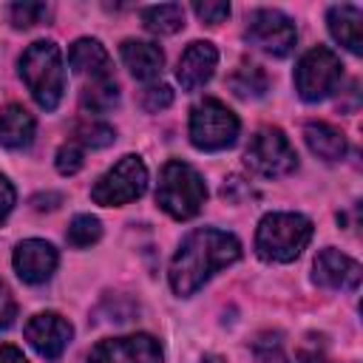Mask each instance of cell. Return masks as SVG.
<instances>
[{
  "mask_svg": "<svg viewBox=\"0 0 363 363\" xmlns=\"http://www.w3.org/2000/svg\"><path fill=\"white\" fill-rule=\"evenodd\" d=\"M238 255H241V244L235 235L224 230H213V227L193 230L170 261L167 275H170L173 292L182 298L193 295L213 272L238 261Z\"/></svg>",
  "mask_w": 363,
  "mask_h": 363,
  "instance_id": "cell-1",
  "label": "cell"
},
{
  "mask_svg": "<svg viewBox=\"0 0 363 363\" xmlns=\"http://www.w3.org/2000/svg\"><path fill=\"white\" fill-rule=\"evenodd\" d=\"M20 77L28 85V91L40 108L54 111L60 105L62 91H65V71H62L60 48L51 40H37L23 51Z\"/></svg>",
  "mask_w": 363,
  "mask_h": 363,
  "instance_id": "cell-2",
  "label": "cell"
},
{
  "mask_svg": "<svg viewBox=\"0 0 363 363\" xmlns=\"http://www.w3.org/2000/svg\"><path fill=\"white\" fill-rule=\"evenodd\" d=\"M312 241V221L301 213H269L255 230V250L264 261H295Z\"/></svg>",
  "mask_w": 363,
  "mask_h": 363,
  "instance_id": "cell-3",
  "label": "cell"
},
{
  "mask_svg": "<svg viewBox=\"0 0 363 363\" xmlns=\"http://www.w3.org/2000/svg\"><path fill=\"white\" fill-rule=\"evenodd\" d=\"M204 199H207V184L199 176V170H193L187 162L170 159L162 167L159 187H156V204L167 216H173L179 221L193 218L201 210Z\"/></svg>",
  "mask_w": 363,
  "mask_h": 363,
  "instance_id": "cell-4",
  "label": "cell"
},
{
  "mask_svg": "<svg viewBox=\"0 0 363 363\" xmlns=\"http://www.w3.org/2000/svg\"><path fill=\"white\" fill-rule=\"evenodd\" d=\"M340 79H343V62L326 45H315L312 51H306L295 68V88L306 102H320L332 96Z\"/></svg>",
  "mask_w": 363,
  "mask_h": 363,
  "instance_id": "cell-5",
  "label": "cell"
},
{
  "mask_svg": "<svg viewBox=\"0 0 363 363\" xmlns=\"http://www.w3.org/2000/svg\"><path fill=\"white\" fill-rule=\"evenodd\" d=\"M238 116L218 99H204L190 111V142L199 150H224L238 139Z\"/></svg>",
  "mask_w": 363,
  "mask_h": 363,
  "instance_id": "cell-6",
  "label": "cell"
},
{
  "mask_svg": "<svg viewBox=\"0 0 363 363\" xmlns=\"http://www.w3.org/2000/svg\"><path fill=\"white\" fill-rule=\"evenodd\" d=\"M244 164L255 176L278 179V176H286L298 167V153L281 128H261L247 145Z\"/></svg>",
  "mask_w": 363,
  "mask_h": 363,
  "instance_id": "cell-7",
  "label": "cell"
},
{
  "mask_svg": "<svg viewBox=\"0 0 363 363\" xmlns=\"http://www.w3.org/2000/svg\"><path fill=\"white\" fill-rule=\"evenodd\" d=\"M145 187H147V167L142 164L139 156L128 153L105 176L96 179V184L91 187V199L102 207H116L139 199Z\"/></svg>",
  "mask_w": 363,
  "mask_h": 363,
  "instance_id": "cell-8",
  "label": "cell"
},
{
  "mask_svg": "<svg viewBox=\"0 0 363 363\" xmlns=\"http://www.w3.org/2000/svg\"><path fill=\"white\" fill-rule=\"evenodd\" d=\"M247 43H252L255 48L272 54V57H286L295 48L298 31L295 23L278 11V9H255L247 17V31H244Z\"/></svg>",
  "mask_w": 363,
  "mask_h": 363,
  "instance_id": "cell-9",
  "label": "cell"
},
{
  "mask_svg": "<svg viewBox=\"0 0 363 363\" xmlns=\"http://www.w3.org/2000/svg\"><path fill=\"white\" fill-rule=\"evenodd\" d=\"M88 363H162V346L153 335L108 337L88 352Z\"/></svg>",
  "mask_w": 363,
  "mask_h": 363,
  "instance_id": "cell-10",
  "label": "cell"
},
{
  "mask_svg": "<svg viewBox=\"0 0 363 363\" xmlns=\"http://www.w3.org/2000/svg\"><path fill=\"white\" fill-rule=\"evenodd\" d=\"M74 337L71 323L57 312H40L26 323V340L45 360H60Z\"/></svg>",
  "mask_w": 363,
  "mask_h": 363,
  "instance_id": "cell-11",
  "label": "cell"
},
{
  "mask_svg": "<svg viewBox=\"0 0 363 363\" xmlns=\"http://www.w3.org/2000/svg\"><path fill=\"white\" fill-rule=\"evenodd\" d=\"M57 250L43 238H28L14 250V269L26 284H43L57 269Z\"/></svg>",
  "mask_w": 363,
  "mask_h": 363,
  "instance_id": "cell-12",
  "label": "cell"
},
{
  "mask_svg": "<svg viewBox=\"0 0 363 363\" xmlns=\"http://www.w3.org/2000/svg\"><path fill=\"white\" fill-rule=\"evenodd\" d=\"M315 281L329 289H354L360 284V264L340 250H320L315 258Z\"/></svg>",
  "mask_w": 363,
  "mask_h": 363,
  "instance_id": "cell-13",
  "label": "cell"
},
{
  "mask_svg": "<svg viewBox=\"0 0 363 363\" xmlns=\"http://www.w3.org/2000/svg\"><path fill=\"white\" fill-rule=\"evenodd\" d=\"M216 62H218V51L213 43H190L179 60V68H176V77L182 82L184 91H196L201 88L213 71H216Z\"/></svg>",
  "mask_w": 363,
  "mask_h": 363,
  "instance_id": "cell-14",
  "label": "cell"
},
{
  "mask_svg": "<svg viewBox=\"0 0 363 363\" xmlns=\"http://www.w3.org/2000/svg\"><path fill=\"white\" fill-rule=\"evenodd\" d=\"M68 62H71V68H74L79 77H85L88 82L111 79V57H108V51H105L96 40H88V37L77 40V43L71 45V51H68Z\"/></svg>",
  "mask_w": 363,
  "mask_h": 363,
  "instance_id": "cell-15",
  "label": "cell"
},
{
  "mask_svg": "<svg viewBox=\"0 0 363 363\" xmlns=\"http://www.w3.org/2000/svg\"><path fill=\"white\" fill-rule=\"evenodd\" d=\"M329 31L332 37L349 48L352 54H360L363 51V11L352 3H343V6H332L329 9Z\"/></svg>",
  "mask_w": 363,
  "mask_h": 363,
  "instance_id": "cell-16",
  "label": "cell"
},
{
  "mask_svg": "<svg viewBox=\"0 0 363 363\" xmlns=\"http://www.w3.org/2000/svg\"><path fill=\"white\" fill-rule=\"evenodd\" d=\"M122 62L128 65V71L136 77V79H156L162 74V65H164V54L156 43H145V40H125L122 48Z\"/></svg>",
  "mask_w": 363,
  "mask_h": 363,
  "instance_id": "cell-17",
  "label": "cell"
},
{
  "mask_svg": "<svg viewBox=\"0 0 363 363\" xmlns=\"http://www.w3.org/2000/svg\"><path fill=\"white\" fill-rule=\"evenodd\" d=\"M303 139H306L309 150L323 162H340L346 156V147H349L346 136L326 122H309L303 128Z\"/></svg>",
  "mask_w": 363,
  "mask_h": 363,
  "instance_id": "cell-18",
  "label": "cell"
},
{
  "mask_svg": "<svg viewBox=\"0 0 363 363\" xmlns=\"http://www.w3.org/2000/svg\"><path fill=\"white\" fill-rule=\"evenodd\" d=\"M34 128V116L23 105H6L0 111V142L6 147H28Z\"/></svg>",
  "mask_w": 363,
  "mask_h": 363,
  "instance_id": "cell-19",
  "label": "cell"
},
{
  "mask_svg": "<svg viewBox=\"0 0 363 363\" xmlns=\"http://www.w3.org/2000/svg\"><path fill=\"white\" fill-rule=\"evenodd\" d=\"M142 23L147 31L153 34H176L179 28H184V9L179 3H162V6H147L139 11Z\"/></svg>",
  "mask_w": 363,
  "mask_h": 363,
  "instance_id": "cell-20",
  "label": "cell"
},
{
  "mask_svg": "<svg viewBox=\"0 0 363 363\" xmlns=\"http://www.w3.org/2000/svg\"><path fill=\"white\" fill-rule=\"evenodd\" d=\"M79 102L85 111L91 113H108L116 102H119V85L116 79H96V82H85L82 94H79Z\"/></svg>",
  "mask_w": 363,
  "mask_h": 363,
  "instance_id": "cell-21",
  "label": "cell"
},
{
  "mask_svg": "<svg viewBox=\"0 0 363 363\" xmlns=\"http://www.w3.org/2000/svg\"><path fill=\"white\" fill-rule=\"evenodd\" d=\"M227 85H230V91H233L235 96L250 99V96H264V94H267L269 77H267L264 68H258V65H241V68H235V71L227 77Z\"/></svg>",
  "mask_w": 363,
  "mask_h": 363,
  "instance_id": "cell-22",
  "label": "cell"
},
{
  "mask_svg": "<svg viewBox=\"0 0 363 363\" xmlns=\"http://www.w3.org/2000/svg\"><path fill=\"white\" fill-rule=\"evenodd\" d=\"M99 238H102V224H99L96 216H88V213L74 216V221H71L68 230H65V241H68L71 247H77V250L91 247V244H96Z\"/></svg>",
  "mask_w": 363,
  "mask_h": 363,
  "instance_id": "cell-23",
  "label": "cell"
},
{
  "mask_svg": "<svg viewBox=\"0 0 363 363\" xmlns=\"http://www.w3.org/2000/svg\"><path fill=\"white\" fill-rule=\"evenodd\" d=\"M252 354L258 363H289V357L284 354V340L278 332H267L258 335L252 340Z\"/></svg>",
  "mask_w": 363,
  "mask_h": 363,
  "instance_id": "cell-24",
  "label": "cell"
},
{
  "mask_svg": "<svg viewBox=\"0 0 363 363\" xmlns=\"http://www.w3.org/2000/svg\"><path fill=\"white\" fill-rule=\"evenodd\" d=\"M74 136L85 145V147H108L116 139V130L105 122H79L74 128Z\"/></svg>",
  "mask_w": 363,
  "mask_h": 363,
  "instance_id": "cell-25",
  "label": "cell"
},
{
  "mask_svg": "<svg viewBox=\"0 0 363 363\" xmlns=\"http://www.w3.org/2000/svg\"><path fill=\"white\" fill-rule=\"evenodd\" d=\"M9 17L14 28H31L48 17V6L45 3H14L9 9Z\"/></svg>",
  "mask_w": 363,
  "mask_h": 363,
  "instance_id": "cell-26",
  "label": "cell"
},
{
  "mask_svg": "<svg viewBox=\"0 0 363 363\" xmlns=\"http://www.w3.org/2000/svg\"><path fill=\"white\" fill-rule=\"evenodd\" d=\"M54 164H57V170H60L62 176L79 173V167H82V147H79L77 142H65V145L57 150Z\"/></svg>",
  "mask_w": 363,
  "mask_h": 363,
  "instance_id": "cell-27",
  "label": "cell"
},
{
  "mask_svg": "<svg viewBox=\"0 0 363 363\" xmlns=\"http://www.w3.org/2000/svg\"><path fill=\"white\" fill-rule=\"evenodd\" d=\"M193 11H196V17H199L201 23H207V26H218V23H224V20L230 17V3L207 0V3H196Z\"/></svg>",
  "mask_w": 363,
  "mask_h": 363,
  "instance_id": "cell-28",
  "label": "cell"
},
{
  "mask_svg": "<svg viewBox=\"0 0 363 363\" xmlns=\"http://www.w3.org/2000/svg\"><path fill=\"white\" fill-rule=\"evenodd\" d=\"M170 102H173V91H170L167 85H150V88L142 94V108H145L147 113H159V111L170 108Z\"/></svg>",
  "mask_w": 363,
  "mask_h": 363,
  "instance_id": "cell-29",
  "label": "cell"
},
{
  "mask_svg": "<svg viewBox=\"0 0 363 363\" xmlns=\"http://www.w3.org/2000/svg\"><path fill=\"white\" fill-rule=\"evenodd\" d=\"M17 318V303H14V295L11 289L6 286V281L0 278V329H9Z\"/></svg>",
  "mask_w": 363,
  "mask_h": 363,
  "instance_id": "cell-30",
  "label": "cell"
},
{
  "mask_svg": "<svg viewBox=\"0 0 363 363\" xmlns=\"http://www.w3.org/2000/svg\"><path fill=\"white\" fill-rule=\"evenodd\" d=\"M11 207H14V187L6 176H0V224L9 218Z\"/></svg>",
  "mask_w": 363,
  "mask_h": 363,
  "instance_id": "cell-31",
  "label": "cell"
},
{
  "mask_svg": "<svg viewBox=\"0 0 363 363\" xmlns=\"http://www.w3.org/2000/svg\"><path fill=\"white\" fill-rule=\"evenodd\" d=\"M60 201H62V196H60V193H40V196H34V199H31V204H34L37 210H54Z\"/></svg>",
  "mask_w": 363,
  "mask_h": 363,
  "instance_id": "cell-32",
  "label": "cell"
},
{
  "mask_svg": "<svg viewBox=\"0 0 363 363\" xmlns=\"http://www.w3.org/2000/svg\"><path fill=\"white\" fill-rule=\"evenodd\" d=\"M0 363H28V360H26V354L17 346L0 343Z\"/></svg>",
  "mask_w": 363,
  "mask_h": 363,
  "instance_id": "cell-33",
  "label": "cell"
},
{
  "mask_svg": "<svg viewBox=\"0 0 363 363\" xmlns=\"http://www.w3.org/2000/svg\"><path fill=\"white\" fill-rule=\"evenodd\" d=\"M298 360H301V363H332L323 352H315V349H301V352H298Z\"/></svg>",
  "mask_w": 363,
  "mask_h": 363,
  "instance_id": "cell-34",
  "label": "cell"
}]
</instances>
